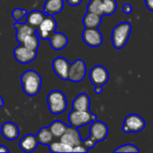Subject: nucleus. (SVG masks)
Returning a JSON list of instances; mask_svg holds the SVG:
<instances>
[{"label":"nucleus","instance_id":"nucleus-1","mask_svg":"<svg viewBox=\"0 0 153 153\" xmlns=\"http://www.w3.org/2000/svg\"><path fill=\"white\" fill-rule=\"evenodd\" d=\"M21 83L23 92L29 97H34L41 89L42 79L35 70H28L22 74Z\"/></svg>","mask_w":153,"mask_h":153},{"label":"nucleus","instance_id":"nucleus-2","mask_svg":"<svg viewBox=\"0 0 153 153\" xmlns=\"http://www.w3.org/2000/svg\"><path fill=\"white\" fill-rule=\"evenodd\" d=\"M48 110L54 115L64 113L67 108V100L64 92L58 90L52 91L47 97Z\"/></svg>","mask_w":153,"mask_h":153},{"label":"nucleus","instance_id":"nucleus-3","mask_svg":"<svg viewBox=\"0 0 153 153\" xmlns=\"http://www.w3.org/2000/svg\"><path fill=\"white\" fill-rule=\"evenodd\" d=\"M132 31V26L127 22H123L117 24L112 30V43L115 48H123L128 41Z\"/></svg>","mask_w":153,"mask_h":153},{"label":"nucleus","instance_id":"nucleus-4","mask_svg":"<svg viewBox=\"0 0 153 153\" xmlns=\"http://www.w3.org/2000/svg\"><path fill=\"white\" fill-rule=\"evenodd\" d=\"M97 117L94 114H92L90 110L87 111H82V110H74L73 109L68 117V120L71 126L79 128L82 126H85L94 120H96Z\"/></svg>","mask_w":153,"mask_h":153},{"label":"nucleus","instance_id":"nucleus-5","mask_svg":"<svg viewBox=\"0 0 153 153\" xmlns=\"http://www.w3.org/2000/svg\"><path fill=\"white\" fill-rule=\"evenodd\" d=\"M145 127V121L144 119L137 115V114H130L128 115L122 127L124 133H139L142 132Z\"/></svg>","mask_w":153,"mask_h":153},{"label":"nucleus","instance_id":"nucleus-6","mask_svg":"<svg viewBox=\"0 0 153 153\" xmlns=\"http://www.w3.org/2000/svg\"><path fill=\"white\" fill-rule=\"evenodd\" d=\"M56 26L57 23L53 15H47L43 22L36 29V33L41 39H49L51 35L56 31Z\"/></svg>","mask_w":153,"mask_h":153},{"label":"nucleus","instance_id":"nucleus-7","mask_svg":"<svg viewBox=\"0 0 153 153\" xmlns=\"http://www.w3.org/2000/svg\"><path fill=\"white\" fill-rule=\"evenodd\" d=\"M13 56L18 63L26 65L35 60L37 57V51L32 50L22 44H20L13 49Z\"/></svg>","mask_w":153,"mask_h":153},{"label":"nucleus","instance_id":"nucleus-8","mask_svg":"<svg viewBox=\"0 0 153 153\" xmlns=\"http://www.w3.org/2000/svg\"><path fill=\"white\" fill-rule=\"evenodd\" d=\"M86 74V65L83 60L77 59L70 65L68 80L73 82H82Z\"/></svg>","mask_w":153,"mask_h":153},{"label":"nucleus","instance_id":"nucleus-9","mask_svg":"<svg viewBox=\"0 0 153 153\" xmlns=\"http://www.w3.org/2000/svg\"><path fill=\"white\" fill-rule=\"evenodd\" d=\"M90 80L91 83L94 86L100 85V86H104L108 79H109V74L108 71L107 70L106 67L102 65H95L91 68L90 71Z\"/></svg>","mask_w":153,"mask_h":153},{"label":"nucleus","instance_id":"nucleus-10","mask_svg":"<svg viewBox=\"0 0 153 153\" xmlns=\"http://www.w3.org/2000/svg\"><path fill=\"white\" fill-rule=\"evenodd\" d=\"M108 134V128L107 125L97 119L91 123L90 126V138L96 143L104 141Z\"/></svg>","mask_w":153,"mask_h":153},{"label":"nucleus","instance_id":"nucleus-11","mask_svg":"<svg viewBox=\"0 0 153 153\" xmlns=\"http://www.w3.org/2000/svg\"><path fill=\"white\" fill-rule=\"evenodd\" d=\"M84 43L91 48H98L102 44L103 38L98 28H85L82 32Z\"/></svg>","mask_w":153,"mask_h":153},{"label":"nucleus","instance_id":"nucleus-12","mask_svg":"<svg viewBox=\"0 0 153 153\" xmlns=\"http://www.w3.org/2000/svg\"><path fill=\"white\" fill-rule=\"evenodd\" d=\"M52 68L58 78H60L63 81L68 80L70 64L65 57L62 56L56 57L52 62Z\"/></svg>","mask_w":153,"mask_h":153},{"label":"nucleus","instance_id":"nucleus-13","mask_svg":"<svg viewBox=\"0 0 153 153\" xmlns=\"http://www.w3.org/2000/svg\"><path fill=\"white\" fill-rule=\"evenodd\" d=\"M60 141L71 147L82 144V139L76 127L68 126L65 134L60 137Z\"/></svg>","mask_w":153,"mask_h":153},{"label":"nucleus","instance_id":"nucleus-14","mask_svg":"<svg viewBox=\"0 0 153 153\" xmlns=\"http://www.w3.org/2000/svg\"><path fill=\"white\" fill-rule=\"evenodd\" d=\"M13 27L16 29V39L19 42V44H22L23 39L33 33H36V29L28 24L27 22H15L13 24Z\"/></svg>","mask_w":153,"mask_h":153},{"label":"nucleus","instance_id":"nucleus-15","mask_svg":"<svg viewBox=\"0 0 153 153\" xmlns=\"http://www.w3.org/2000/svg\"><path fill=\"white\" fill-rule=\"evenodd\" d=\"M39 144V141L36 135L26 134L20 141V149L26 153H30L35 152Z\"/></svg>","mask_w":153,"mask_h":153},{"label":"nucleus","instance_id":"nucleus-16","mask_svg":"<svg viewBox=\"0 0 153 153\" xmlns=\"http://www.w3.org/2000/svg\"><path fill=\"white\" fill-rule=\"evenodd\" d=\"M1 134L3 137L8 141H14L20 134L18 126L13 122H5L1 127Z\"/></svg>","mask_w":153,"mask_h":153},{"label":"nucleus","instance_id":"nucleus-17","mask_svg":"<svg viewBox=\"0 0 153 153\" xmlns=\"http://www.w3.org/2000/svg\"><path fill=\"white\" fill-rule=\"evenodd\" d=\"M64 9V0H46L43 12L47 15H55Z\"/></svg>","mask_w":153,"mask_h":153},{"label":"nucleus","instance_id":"nucleus-18","mask_svg":"<svg viewBox=\"0 0 153 153\" xmlns=\"http://www.w3.org/2000/svg\"><path fill=\"white\" fill-rule=\"evenodd\" d=\"M50 46L55 50H61L65 48L68 44V39L67 37L62 33V32H56L55 31L51 37L49 38Z\"/></svg>","mask_w":153,"mask_h":153},{"label":"nucleus","instance_id":"nucleus-19","mask_svg":"<svg viewBox=\"0 0 153 153\" xmlns=\"http://www.w3.org/2000/svg\"><path fill=\"white\" fill-rule=\"evenodd\" d=\"M90 107H91V100L86 93H80L73 100L72 108L74 110L87 111L90 110Z\"/></svg>","mask_w":153,"mask_h":153},{"label":"nucleus","instance_id":"nucleus-20","mask_svg":"<svg viewBox=\"0 0 153 153\" xmlns=\"http://www.w3.org/2000/svg\"><path fill=\"white\" fill-rule=\"evenodd\" d=\"M47 14L39 10H32L30 13H27L26 16V22L28 24H30V26H32L33 28L37 29L39 24L43 22V20L46 18Z\"/></svg>","mask_w":153,"mask_h":153},{"label":"nucleus","instance_id":"nucleus-21","mask_svg":"<svg viewBox=\"0 0 153 153\" xmlns=\"http://www.w3.org/2000/svg\"><path fill=\"white\" fill-rule=\"evenodd\" d=\"M101 15L87 12L83 17L82 22L85 28H98L101 23Z\"/></svg>","mask_w":153,"mask_h":153},{"label":"nucleus","instance_id":"nucleus-22","mask_svg":"<svg viewBox=\"0 0 153 153\" xmlns=\"http://www.w3.org/2000/svg\"><path fill=\"white\" fill-rule=\"evenodd\" d=\"M48 127H49L53 136L60 138L65 134V132L66 131L68 126L64 122H62V121L55 120V121H53L50 124V126Z\"/></svg>","mask_w":153,"mask_h":153},{"label":"nucleus","instance_id":"nucleus-23","mask_svg":"<svg viewBox=\"0 0 153 153\" xmlns=\"http://www.w3.org/2000/svg\"><path fill=\"white\" fill-rule=\"evenodd\" d=\"M36 136L39 141V143H41L44 145H48L52 142V139H53V134L49 127H43L39 129Z\"/></svg>","mask_w":153,"mask_h":153},{"label":"nucleus","instance_id":"nucleus-24","mask_svg":"<svg viewBox=\"0 0 153 153\" xmlns=\"http://www.w3.org/2000/svg\"><path fill=\"white\" fill-rule=\"evenodd\" d=\"M22 45H24L25 47L32 49V50H38L39 47V36L37 35V33H33V34H30L29 36H27L22 43Z\"/></svg>","mask_w":153,"mask_h":153},{"label":"nucleus","instance_id":"nucleus-25","mask_svg":"<svg viewBox=\"0 0 153 153\" xmlns=\"http://www.w3.org/2000/svg\"><path fill=\"white\" fill-rule=\"evenodd\" d=\"M50 152H73V147L60 142H56L48 146Z\"/></svg>","mask_w":153,"mask_h":153},{"label":"nucleus","instance_id":"nucleus-26","mask_svg":"<svg viewBox=\"0 0 153 153\" xmlns=\"http://www.w3.org/2000/svg\"><path fill=\"white\" fill-rule=\"evenodd\" d=\"M101 7L103 15H111L116 12L117 3L116 0H102Z\"/></svg>","mask_w":153,"mask_h":153},{"label":"nucleus","instance_id":"nucleus-27","mask_svg":"<svg viewBox=\"0 0 153 153\" xmlns=\"http://www.w3.org/2000/svg\"><path fill=\"white\" fill-rule=\"evenodd\" d=\"M102 0H91L88 6H87V12H91L99 15H103L102 13Z\"/></svg>","mask_w":153,"mask_h":153},{"label":"nucleus","instance_id":"nucleus-28","mask_svg":"<svg viewBox=\"0 0 153 153\" xmlns=\"http://www.w3.org/2000/svg\"><path fill=\"white\" fill-rule=\"evenodd\" d=\"M27 13H28L27 10H25L23 8L16 7L12 12V18L15 22H21L24 17H26Z\"/></svg>","mask_w":153,"mask_h":153},{"label":"nucleus","instance_id":"nucleus-29","mask_svg":"<svg viewBox=\"0 0 153 153\" xmlns=\"http://www.w3.org/2000/svg\"><path fill=\"white\" fill-rule=\"evenodd\" d=\"M115 152H140V150L134 144H125L115 150Z\"/></svg>","mask_w":153,"mask_h":153},{"label":"nucleus","instance_id":"nucleus-30","mask_svg":"<svg viewBox=\"0 0 153 153\" xmlns=\"http://www.w3.org/2000/svg\"><path fill=\"white\" fill-rule=\"evenodd\" d=\"M89 152V150L83 144L77 145L73 148V152Z\"/></svg>","mask_w":153,"mask_h":153},{"label":"nucleus","instance_id":"nucleus-31","mask_svg":"<svg viewBox=\"0 0 153 153\" xmlns=\"http://www.w3.org/2000/svg\"><path fill=\"white\" fill-rule=\"evenodd\" d=\"M123 12L126 14H129L133 12V6L130 4H125L123 5Z\"/></svg>","mask_w":153,"mask_h":153},{"label":"nucleus","instance_id":"nucleus-32","mask_svg":"<svg viewBox=\"0 0 153 153\" xmlns=\"http://www.w3.org/2000/svg\"><path fill=\"white\" fill-rule=\"evenodd\" d=\"M82 0H67V3L72 6H77L82 3Z\"/></svg>","mask_w":153,"mask_h":153},{"label":"nucleus","instance_id":"nucleus-33","mask_svg":"<svg viewBox=\"0 0 153 153\" xmlns=\"http://www.w3.org/2000/svg\"><path fill=\"white\" fill-rule=\"evenodd\" d=\"M145 4L149 10L153 11V0H145Z\"/></svg>","mask_w":153,"mask_h":153},{"label":"nucleus","instance_id":"nucleus-34","mask_svg":"<svg viewBox=\"0 0 153 153\" xmlns=\"http://www.w3.org/2000/svg\"><path fill=\"white\" fill-rule=\"evenodd\" d=\"M102 87H103V86H100V85H97V86H95L94 92H95V93H97V94H100V93H101V92H102V91H103Z\"/></svg>","mask_w":153,"mask_h":153},{"label":"nucleus","instance_id":"nucleus-35","mask_svg":"<svg viewBox=\"0 0 153 153\" xmlns=\"http://www.w3.org/2000/svg\"><path fill=\"white\" fill-rule=\"evenodd\" d=\"M0 152L9 153L10 152V151H9V149H8L6 146H4V145H0Z\"/></svg>","mask_w":153,"mask_h":153},{"label":"nucleus","instance_id":"nucleus-36","mask_svg":"<svg viewBox=\"0 0 153 153\" xmlns=\"http://www.w3.org/2000/svg\"><path fill=\"white\" fill-rule=\"evenodd\" d=\"M0 107H4V100L1 95H0Z\"/></svg>","mask_w":153,"mask_h":153},{"label":"nucleus","instance_id":"nucleus-37","mask_svg":"<svg viewBox=\"0 0 153 153\" xmlns=\"http://www.w3.org/2000/svg\"><path fill=\"white\" fill-rule=\"evenodd\" d=\"M0 1H1V0H0Z\"/></svg>","mask_w":153,"mask_h":153}]
</instances>
